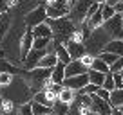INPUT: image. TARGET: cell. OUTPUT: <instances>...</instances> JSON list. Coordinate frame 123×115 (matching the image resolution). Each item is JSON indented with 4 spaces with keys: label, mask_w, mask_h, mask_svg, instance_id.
<instances>
[{
    "label": "cell",
    "mask_w": 123,
    "mask_h": 115,
    "mask_svg": "<svg viewBox=\"0 0 123 115\" xmlns=\"http://www.w3.org/2000/svg\"><path fill=\"white\" fill-rule=\"evenodd\" d=\"M51 72H53V68H40V67H36L33 70H24L20 77L27 83V88L31 92L38 94V92H42V90H45L49 86Z\"/></svg>",
    "instance_id": "1"
},
{
    "label": "cell",
    "mask_w": 123,
    "mask_h": 115,
    "mask_svg": "<svg viewBox=\"0 0 123 115\" xmlns=\"http://www.w3.org/2000/svg\"><path fill=\"white\" fill-rule=\"evenodd\" d=\"M47 23H49L51 31H53L54 43H63V45H65V43L73 38V34L76 32V25H74V22L69 18V16L56 18V20L47 18Z\"/></svg>",
    "instance_id": "2"
},
{
    "label": "cell",
    "mask_w": 123,
    "mask_h": 115,
    "mask_svg": "<svg viewBox=\"0 0 123 115\" xmlns=\"http://www.w3.org/2000/svg\"><path fill=\"white\" fill-rule=\"evenodd\" d=\"M109 42H111L109 34L105 32L103 27H100V29H96V31H92L91 36H89V38L85 40L83 43H85V49H87V52L94 56L96 52H103L105 45H107Z\"/></svg>",
    "instance_id": "3"
},
{
    "label": "cell",
    "mask_w": 123,
    "mask_h": 115,
    "mask_svg": "<svg viewBox=\"0 0 123 115\" xmlns=\"http://www.w3.org/2000/svg\"><path fill=\"white\" fill-rule=\"evenodd\" d=\"M96 4V0H74L71 4V11H69V18L76 23H83L87 20V15L91 11V7Z\"/></svg>",
    "instance_id": "4"
},
{
    "label": "cell",
    "mask_w": 123,
    "mask_h": 115,
    "mask_svg": "<svg viewBox=\"0 0 123 115\" xmlns=\"http://www.w3.org/2000/svg\"><path fill=\"white\" fill-rule=\"evenodd\" d=\"M103 29L111 40H123V15L116 13L109 22L103 23Z\"/></svg>",
    "instance_id": "5"
},
{
    "label": "cell",
    "mask_w": 123,
    "mask_h": 115,
    "mask_svg": "<svg viewBox=\"0 0 123 115\" xmlns=\"http://www.w3.org/2000/svg\"><path fill=\"white\" fill-rule=\"evenodd\" d=\"M47 9L45 5H38V7L31 9L29 13L25 15V18H24V22H25L27 29H35L36 25H40V23H45L47 22Z\"/></svg>",
    "instance_id": "6"
},
{
    "label": "cell",
    "mask_w": 123,
    "mask_h": 115,
    "mask_svg": "<svg viewBox=\"0 0 123 115\" xmlns=\"http://www.w3.org/2000/svg\"><path fill=\"white\" fill-rule=\"evenodd\" d=\"M45 9H47V16H49L51 20H56V18L69 16L71 4L67 0H56L53 4H45Z\"/></svg>",
    "instance_id": "7"
},
{
    "label": "cell",
    "mask_w": 123,
    "mask_h": 115,
    "mask_svg": "<svg viewBox=\"0 0 123 115\" xmlns=\"http://www.w3.org/2000/svg\"><path fill=\"white\" fill-rule=\"evenodd\" d=\"M92 104H91V111L94 115H111L112 111V106L109 101L101 99V97H98L96 94H92Z\"/></svg>",
    "instance_id": "8"
},
{
    "label": "cell",
    "mask_w": 123,
    "mask_h": 115,
    "mask_svg": "<svg viewBox=\"0 0 123 115\" xmlns=\"http://www.w3.org/2000/svg\"><path fill=\"white\" fill-rule=\"evenodd\" d=\"M89 84V74H81V76H74V77H67L63 81V86L65 88H71L74 92H81Z\"/></svg>",
    "instance_id": "9"
},
{
    "label": "cell",
    "mask_w": 123,
    "mask_h": 115,
    "mask_svg": "<svg viewBox=\"0 0 123 115\" xmlns=\"http://www.w3.org/2000/svg\"><path fill=\"white\" fill-rule=\"evenodd\" d=\"M47 54V49H33L29 54H27V58L24 59V67H25V70H33V68H36L38 67V63H40V59H42L43 56Z\"/></svg>",
    "instance_id": "10"
},
{
    "label": "cell",
    "mask_w": 123,
    "mask_h": 115,
    "mask_svg": "<svg viewBox=\"0 0 123 115\" xmlns=\"http://www.w3.org/2000/svg\"><path fill=\"white\" fill-rule=\"evenodd\" d=\"M33 43H35V36H33V31L31 29H27L25 32H24L22 40H20V59H25L27 54L33 50Z\"/></svg>",
    "instance_id": "11"
},
{
    "label": "cell",
    "mask_w": 123,
    "mask_h": 115,
    "mask_svg": "<svg viewBox=\"0 0 123 115\" xmlns=\"http://www.w3.org/2000/svg\"><path fill=\"white\" fill-rule=\"evenodd\" d=\"M65 47H67V50H69V54H71V58H73V59H81V58L87 54L85 43L76 42V40H73V38L65 43Z\"/></svg>",
    "instance_id": "12"
},
{
    "label": "cell",
    "mask_w": 123,
    "mask_h": 115,
    "mask_svg": "<svg viewBox=\"0 0 123 115\" xmlns=\"http://www.w3.org/2000/svg\"><path fill=\"white\" fill-rule=\"evenodd\" d=\"M89 68L80 61V59H73L69 65H65V79L67 77H74V76H81V74H87Z\"/></svg>",
    "instance_id": "13"
},
{
    "label": "cell",
    "mask_w": 123,
    "mask_h": 115,
    "mask_svg": "<svg viewBox=\"0 0 123 115\" xmlns=\"http://www.w3.org/2000/svg\"><path fill=\"white\" fill-rule=\"evenodd\" d=\"M54 54H56L58 61L63 63V65H69V63L73 61V58H71L69 50H67V47L63 45V43H54Z\"/></svg>",
    "instance_id": "14"
},
{
    "label": "cell",
    "mask_w": 123,
    "mask_h": 115,
    "mask_svg": "<svg viewBox=\"0 0 123 115\" xmlns=\"http://www.w3.org/2000/svg\"><path fill=\"white\" fill-rule=\"evenodd\" d=\"M63 81H65V65L58 61V65L54 67L53 72H51V83H54V84H63Z\"/></svg>",
    "instance_id": "15"
},
{
    "label": "cell",
    "mask_w": 123,
    "mask_h": 115,
    "mask_svg": "<svg viewBox=\"0 0 123 115\" xmlns=\"http://www.w3.org/2000/svg\"><path fill=\"white\" fill-rule=\"evenodd\" d=\"M24 70L9 63L6 58H0V74H13V76H22Z\"/></svg>",
    "instance_id": "16"
},
{
    "label": "cell",
    "mask_w": 123,
    "mask_h": 115,
    "mask_svg": "<svg viewBox=\"0 0 123 115\" xmlns=\"http://www.w3.org/2000/svg\"><path fill=\"white\" fill-rule=\"evenodd\" d=\"M33 31V36L35 38H53V31H51L49 23H40V25H36L35 29H31Z\"/></svg>",
    "instance_id": "17"
},
{
    "label": "cell",
    "mask_w": 123,
    "mask_h": 115,
    "mask_svg": "<svg viewBox=\"0 0 123 115\" xmlns=\"http://www.w3.org/2000/svg\"><path fill=\"white\" fill-rule=\"evenodd\" d=\"M103 52H112V54H116V56L123 58V40H111V42L105 45Z\"/></svg>",
    "instance_id": "18"
},
{
    "label": "cell",
    "mask_w": 123,
    "mask_h": 115,
    "mask_svg": "<svg viewBox=\"0 0 123 115\" xmlns=\"http://www.w3.org/2000/svg\"><path fill=\"white\" fill-rule=\"evenodd\" d=\"M56 65H58V58H56L54 52H47L45 56L40 59V63H38L40 68H54Z\"/></svg>",
    "instance_id": "19"
},
{
    "label": "cell",
    "mask_w": 123,
    "mask_h": 115,
    "mask_svg": "<svg viewBox=\"0 0 123 115\" xmlns=\"http://www.w3.org/2000/svg\"><path fill=\"white\" fill-rule=\"evenodd\" d=\"M112 108H123V88H116L111 92V99H109Z\"/></svg>",
    "instance_id": "20"
},
{
    "label": "cell",
    "mask_w": 123,
    "mask_h": 115,
    "mask_svg": "<svg viewBox=\"0 0 123 115\" xmlns=\"http://www.w3.org/2000/svg\"><path fill=\"white\" fill-rule=\"evenodd\" d=\"M33 103H40V104H45V106H51V108H53L54 101L49 97L47 90H42V92H38V94H35V95H33Z\"/></svg>",
    "instance_id": "21"
},
{
    "label": "cell",
    "mask_w": 123,
    "mask_h": 115,
    "mask_svg": "<svg viewBox=\"0 0 123 115\" xmlns=\"http://www.w3.org/2000/svg\"><path fill=\"white\" fill-rule=\"evenodd\" d=\"M89 83H92V84H96V86H103V81H105V76L107 74H101V72H96V70H92V68H89Z\"/></svg>",
    "instance_id": "22"
},
{
    "label": "cell",
    "mask_w": 123,
    "mask_h": 115,
    "mask_svg": "<svg viewBox=\"0 0 123 115\" xmlns=\"http://www.w3.org/2000/svg\"><path fill=\"white\" fill-rule=\"evenodd\" d=\"M69 108H71V104H67V103H63V101L56 99V101H54V104H53V113L54 115H67V113H69Z\"/></svg>",
    "instance_id": "23"
},
{
    "label": "cell",
    "mask_w": 123,
    "mask_h": 115,
    "mask_svg": "<svg viewBox=\"0 0 123 115\" xmlns=\"http://www.w3.org/2000/svg\"><path fill=\"white\" fill-rule=\"evenodd\" d=\"M92 70H96V72H101V74H109L111 72V67L107 65V63L103 61V59H100V58H94V61H92Z\"/></svg>",
    "instance_id": "24"
},
{
    "label": "cell",
    "mask_w": 123,
    "mask_h": 115,
    "mask_svg": "<svg viewBox=\"0 0 123 115\" xmlns=\"http://www.w3.org/2000/svg\"><path fill=\"white\" fill-rule=\"evenodd\" d=\"M58 99L63 101V103H67V104H73V101L76 99V92H74V90H71V88H65V86H63V90L60 92Z\"/></svg>",
    "instance_id": "25"
},
{
    "label": "cell",
    "mask_w": 123,
    "mask_h": 115,
    "mask_svg": "<svg viewBox=\"0 0 123 115\" xmlns=\"http://www.w3.org/2000/svg\"><path fill=\"white\" fill-rule=\"evenodd\" d=\"M31 104H33V113L35 115H51L53 113V108L51 106H45V104H40V103H33V101H31Z\"/></svg>",
    "instance_id": "26"
},
{
    "label": "cell",
    "mask_w": 123,
    "mask_h": 115,
    "mask_svg": "<svg viewBox=\"0 0 123 115\" xmlns=\"http://www.w3.org/2000/svg\"><path fill=\"white\" fill-rule=\"evenodd\" d=\"M98 58H100V59H103L109 67H112L121 56H116V54H112V52H100V54H98Z\"/></svg>",
    "instance_id": "27"
},
{
    "label": "cell",
    "mask_w": 123,
    "mask_h": 115,
    "mask_svg": "<svg viewBox=\"0 0 123 115\" xmlns=\"http://www.w3.org/2000/svg\"><path fill=\"white\" fill-rule=\"evenodd\" d=\"M9 23H11V20H9L7 15H0V40L6 36V32L9 29Z\"/></svg>",
    "instance_id": "28"
},
{
    "label": "cell",
    "mask_w": 123,
    "mask_h": 115,
    "mask_svg": "<svg viewBox=\"0 0 123 115\" xmlns=\"http://www.w3.org/2000/svg\"><path fill=\"white\" fill-rule=\"evenodd\" d=\"M101 88H105L107 92H114L116 90V83H114V76H112L111 72L105 76V81H103V86Z\"/></svg>",
    "instance_id": "29"
},
{
    "label": "cell",
    "mask_w": 123,
    "mask_h": 115,
    "mask_svg": "<svg viewBox=\"0 0 123 115\" xmlns=\"http://www.w3.org/2000/svg\"><path fill=\"white\" fill-rule=\"evenodd\" d=\"M101 15H103L105 22H109V20L116 15V9L112 7V5H109V4H103V5H101Z\"/></svg>",
    "instance_id": "30"
},
{
    "label": "cell",
    "mask_w": 123,
    "mask_h": 115,
    "mask_svg": "<svg viewBox=\"0 0 123 115\" xmlns=\"http://www.w3.org/2000/svg\"><path fill=\"white\" fill-rule=\"evenodd\" d=\"M51 43V38H35V43H33V49H47V45Z\"/></svg>",
    "instance_id": "31"
},
{
    "label": "cell",
    "mask_w": 123,
    "mask_h": 115,
    "mask_svg": "<svg viewBox=\"0 0 123 115\" xmlns=\"http://www.w3.org/2000/svg\"><path fill=\"white\" fill-rule=\"evenodd\" d=\"M16 113H18V115H35V113H33V104H31V103H22Z\"/></svg>",
    "instance_id": "32"
},
{
    "label": "cell",
    "mask_w": 123,
    "mask_h": 115,
    "mask_svg": "<svg viewBox=\"0 0 123 115\" xmlns=\"http://www.w3.org/2000/svg\"><path fill=\"white\" fill-rule=\"evenodd\" d=\"M47 92H51V94H53V95H60V92H62V90H63V84H54V83H49V86H47Z\"/></svg>",
    "instance_id": "33"
},
{
    "label": "cell",
    "mask_w": 123,
    "mask_h": 115,
    "mask_svg": "<svg viewBox=\"0 0 123 115\" xmlns=\"http://www.w3.org/2000/svg\"><path fill=\"white\" fill-rule=\"evenodd\" d=\"M13 74H0V86H9L13 83Z\"/></svg>",
    "instance_id": "34"
},
{
    "label": "cell",
    "mask_w": 123,
    "mask_h": 115,
    "mask_svg": "<svg viewBox=\"0 0 123 115\" xmlns=\"http://www.w3.org/2000/svg\"><path fill=\"white\" fill-rule=\"evenodd\" d=\"M123 72V58H119L118 61L111 67V74H121Z\"/></svg>",
    "instance_id": "35"
},
{
    "label": "cell",
    "mask_w": 123,
    "mask_h": 115,
    "mask_svg": "<svg viewBox=\"0 0 123 115\" xmlns=\"http://www.w3.org/2000/svg\"><path fill=\"white\" fill-rule=\"evenodd\" d=\"M94 58H96V56H92V54H89V52H87V54H85V56L80 59V61L83 63L87 68H91V67H92V61H94Z\"/></svg>",
    "instance_id": "36"
},
{
    "label": "cell",
    "mask_w": 123,
    "mask_h": 115,
    "mask_svg": "<svg viewBox=\"0 0 123 115\" xmlns=\"http://www.w3.org/2000/svg\"><path fill=\"white\" fill-rule=\"evenodd\" d=\"M98 90H100V86H96V84H92V83H89L87 86L81 90V92H83V94H89V95H92V94H96Z\"/></svg>",
    "instance_id": "37"
},
{
    "label": "cell",
    "mask_w": 123,
    "mask_h": 115,
    "mask_svg": "<svg viewBox=\"0 0 123 115\" xmlns=\"http://www.w3.org/2000/svg\"><path fill=\"white\" fill-rule=\"evenodd\" d=\"M9 9H11V4H9V0H0V15H6Z\"/></svg>",
    "instance_id": "38"
},
{
    "label": "cell",
    "mask_w": 123,
    "mask_h": 115,
    "mask_svg": "<svg viewBox=\"0 0 123 115\" xmlns=\"http://www.w3.org/2000/svg\"><path fill=\"white\" fill-rule=\"evenodd\" d=\"M13 110V101L11 99H4V106H2V113H9Z\"/></svg>",
    "instance_id": "39"
},
{
    "label": "cell",
    "mask_w": 123,
    "mask_h": 115,
    "mask_svg": "<svg viewBox=\"0 0 123 115\" xmlns=\"http://www.w3.org/2000/svg\"><path fill=\"white\" fill-rule=\"evenodd\" d=\"M112 76H114L116 88H123V74H112Z\"/></svg>",
    "instance_id": "40"
},
{
    "label": "cell",
    "mask_w": 123,
    "mask_h": 115,
    "mask_svg": "<svg viewBox=\"0 0 123 115\" xmlns=\"http://www.w3.org/2000/svg\"><path fill=\"white\" fill-rule=\"evenodd\" d=\"M96 95H98V97H101V99H105V101L111 99V92H107L105 88H100V90L96 92Z\"/></svg>",
    "instance_id": "41"
},
{
    "label": "cell",
    "mask_w": 123,
    "mask_h": 115,
    "mask_svg": "<svg viewBox=\"0 0 123 115\" xmlns=\"http://www.w3.org/2000/svg\"><path fill=\"white\" fill-rule=\"evenodd\" d=\"M114 9H116V13H118V15H121V13H123V2L116 4V5H114Z\"/></svg>",
    "instance_id": "42"
},
{
    "label": "cell",
    "mask_w": 123,
    "mask_h": 115,
    "mask_svg": "<svg viewBox=\"0 0 123 115\" xmlns=\"http://www.w3.org/2000/svg\"><path fill=\"white\" fill-rule=\"evenodd\" d=\"M111 115H123V111L119 110V108H112V111H111Z\"/></svg>",
    "instance_id": "43"
},
{
    "label": "cell",
    "mask_w": 123,
    "mask_h": 115,
    "mask_svg": "<svg viewBox=\"0 0 123 115\" xmlns=\"http://www.w3.org/2000/svg\"><path fill=\"white\" fill-rule=\"evenodd\" d=\"M119 2H121V0H109L107 4H109V5H112V7H114V5H116V4H119Z\"/></svg>",
    "instance_id": "44"
},
{
    "label": "cell",
    "mask_w": 123,
    "mask_h": 115,
    "mask_svg": "<svg viewBox=\"0 0 123 115\" xmlns=\"http://www.w3.org/2000/svg\"><path fill=\"white\" fill-rule=\"evenodd\" d=\"M2 106H4V97L0 95V111H2Z\"/></svg>",
    "instance_id": "45"
},
{
    "label": "cell",
    "mask_w": 123,
    "mask_h": 115,
    "mask_svg": "<svg viewBox=\"0 0 123 115\" xmlns=\"http://www.w3.org/2000/svg\"><path fill=\"white\" fill-rule=\"evenodd\" d=\"M96 2H98V4H100V5H103V4H107L109 0H96Z\"/></svg>",
    "instance_id": "46"
},
{
    "label": "cell",
    "mask_w": 123,
    "mask_h": 115,
    "mask_svg": "<svg viewBox=\"0 0 123 115\" xmlns=\"http://www.w3.org/2000/svg\"><path fill=\"white\" fill-rule=\"evenodd\" d=\"M53 2H56V0H45V4H53Z\"/></svg>",
    "instance_id": "47"
},
{
    "label": "cell",
    "mask_w": 123,
    "mask_h": 115,
    "mask_svg": "<svg viewBox=\"0 0 123 115\" xmlns=\"http://www.w3.org/2000/svg\"><path fill=\"white\" fill-rule=\"evenodd\" d=\"M0 115H6V113H2V111H0Z\"/></svg>",
    "instance_id": "48"
},
{
    "label": "cell",
    "mask_w": 123,
    "mask_h": 115,
    "mask_svg": "<svg viewBox=\"0 0 123 115\" xmlns=\"http://www.w3.org/2000/svg\"><path fill=\"white\" fill-rule=\"evenodd\" d=\"M92 115H94V113H92Z\"/></svg>",
    "instance_id": "49"
},
{
    "label": "cell",
    "mask_w": 123,
    "mask_h": 115,
    "mask_svg": "<svg viewBox=\"0 0 123 115\" xmlns=\"http://www.w3.org/2000/svg\"><path fill=\"white\" fill-rule=\"evenodd\" d=\"M121 2H123V0H121Z\"/></svg>",
    "instance_id": "50"
},
{
    "label": "cell",
    "mask_w": 123,
    "mask_h": 115,
    "mask_svg": "<svg viewBox=\"0 0 123 115\" xmlns=\"http://www.w3.org/2000/svg\"><path fill=\"white\" fill-rule=\"evenodd\" d=\"M121 74H123V72H121Z\"/></svg>",
    "instance_id": "51"
}]
</instances>
